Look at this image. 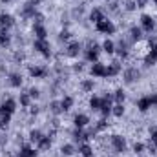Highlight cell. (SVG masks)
<instances>
[{
	"instance_id": "26",
	"label": "cell",
	"mask_w": 157,
	"mask_h": 157,
	"mask_svg": "<svg viewBox=\"0 0 157 157\" xmlns=\"http://www.w3.org/2000/svg\"><path fill=\"white\" fill-rule=\"evenodd\" d=\"M60 110H62V104H60V102H51V112L59 113Z\"/></svg>"
},
{
	"instance_id": "22",
	"label": "cell",
	"mask_w": 157,
	"mask_h": 157,
	"mask_svg": "<svg viewBox=\"0 0 157 157\" xmlns=\"http://www.w3.org/2000/svg\"><path fill=\"white\" fill-rule=\"evenodd\" d=\"M68 53H70V55H77L79 53V44H70V47H68Z\"/></svg>"
},
{
	"instance_id": "10",
	"label": "cell",
	"mask_w": 157,
	"mask_h": 157,
	"mask_svg": "<svg viewBox=\"0 0 157 157\" xmlns=\"http://www.w3.org/2000/svg\"><path fill=\"white\" fill-rule=\"evenodd\" d=\"M35 50H38V51H42V53H47V42L46 40H37L35 42Z\"/></svg>"
},
{
	"instance_id": "11",
	"label": "cell",
	"mask_w": 157,
	"mask_h": 157,
	"mask_svg": "<svg viewBox=\"0 0 157 157\" xmlns=\"http://www.w3.org/2000/svg\"><path fill=\"white\" fill-rule=\"evenodd\" d=\"M119 70H121V66H119L117 62H113L112 66H108V68H106V75H115Z\"/></svg>"
},
{
	"instance_id": "34",
	"label": "cell",
	"mask_w": 157,
	"mask_h": 157,
	"mask_svg": "<svg viewBox=\"0 0 157 157\" xmlns=\"http://www.w3.org/2000/svg\"><path fill=\"white\" fill-rule=\"evenodd\" d=\"M142 148H144V146H142L141 142H137V144L133 146V150H135V152H137V154H141V152H142Z\"/></svg>"
},
{
	"instance_id": "16",
	"label": "cell",
	"mask_w": 157,
	"mask_h": 157,
	"mask_svg": "<svg viewBox=\"0 0 157 157\" xmlns=\"http://www.w3.org/2000/svg\"><path fill=\"white\" fill-rule=\"evenodd\" d=\"M80 152H82V155H84V157H91V155H93L91 148L88 146V144H82V146H80Z\"/></svg>"
},
{
	"instance_id": "14",
	"label": "cell",
	"mask_w": 157,
	"mask_h": 157,
	"mask_svg": "<svg viewBox=\"0 0 157 157\" xmlns=\"http://www.w3.org/2000/svg\"><path fill=\"white\" fill-rule=\"evenodd\" d=\"M38 148L40 150H46V148H50V137H42L38 141Z\"/></svg>"
},
{
	"instance_id": "13",
	"label": "cell",
	"mask_w": 157,
	"mask_h": 157,
	"mask_svg": "<svg viewBox=\"0 0 157 157\" xmlns=\"http://www.w3.org/2000/svg\"><path fill=\"white\" fill-rule=\"evenodd\" d=\"M60 104H62V110H70L71 104H73V99H71V97H66V99H62Z\"/></svg>"
},
{
	"instance_id": "20",
	"label": "cell",
	"mask_w": 157,
	"mask_h": 157,
	"mask_svg": "<svg viewBox=\"0 0 157 157\" xmlns=\"http://www.w3.org/2000/svg\"><path fill=\"white\" fill-rule=\"evenodd\" d=\"M9 122V115L8 113H2V117H0V128H6Z\"/></svg>"
},
{
	"instance_id": "25",
	"label": "cell",
	"mask_w": 157,
	"mask_h": 157,
	"mask_svg": "<svg viewBox=\"0 0 157 157\" xmlns=\"http://www.w3.org/2000/svg\"><path fill=\"white\" fill-rule=\"evenodd\" d=\"M100 104H102V99H99V97H93L91 99V108L97 110V108H100Z\"/></svg>"
},
{
	"instance_id": "32",
	"label": "cell",
	"mask_w": 157,
	"mask_h": 157,
	"mask_svg": "<svg viewBox=\"0 0 157 157\" xmlns=\"http://www.w3.org/2000/svg\"><path fill=\"white\" fill-rule=\"evenodd\" d=\"M132 37L133 38H139L141 37V29L139 28H132Z\"/></svg>"
},
{
	"instance_id": "33",
	"label": "cell",
	"mask_w": 157,
	"mask_h": 157,
	"mask_svg": "<svg viewBox=\"0 0 157 157\" xmlns=\"http://www.w3.org/2000/svg\"><path fill=\"white\" fill-rule=\"evenodd\" d=\"M152 141L157 144V128H152Z\"/></svg>"
},
{
	"instance_id": "18",
	"label": "cell",
	"mask_w": 157,
	"mask_h": 157,
	"mask_svg": "<svg viewBox=\"0 0 157 157\" xmlns=\"http://www.w3.org/2000/svg\"><path fill=\"white\" fill-rule=\"evenodd\" d=\"M91 20H93V22H99V20H102V13H100L99 9H93V11H91Z\"/></svg>"
},
{
	"instance_id": "38",
	"label": "cell",
	"mask_w": 157,
	"mask_h": 157,
	"mask_svg": "<svg viewBox=\"0 0 157 157\" xmlns=\"http://www.w3.org/2000/svg\"><path fill=\"white\" fill-rule=\"evenodd\" d=\"M154 2H157V0H154Z\"/></svg>"
},
{
	"instance_id": "4",
	"label": "cell",
	"mask_w": 157,
	"mask_h": 157,
	"mask_svg": "<svg viewBox=\"0 0 157 157\" xmlns=\"http://www.w3.org/2000/svg\"><path fill=\"white\" fill-rule=\"evenodd\" d=\"M13 112H15V100H6L4 104H2V113H8V115H11Z\"/></svg>"
},
{
	"instance_id": "2",
	"label": "cell",
	"mask_w": 157,
	"mask_h": 157,
	"mask_svg": "<svg viewBox=\"0 0 157 157\" xmlns=\"http://www.w3.org/2000/svg\"><path fill=\"white\" fill-rule=\"evenodd\" d=\"M152 104H157V97H144V99H141V100H139V110L146 112Z\"/></svg>"
},
{
	"instance_id": "27",
	"label": "cell",
	"mask_w": 157,
	"mask_h": 157,
	"mask_svg": "<svg viewBox=\"0 0 157 157\" xmlns=\"http://www.w3.org/2000/svg\"><path fill=\"white\" fill-rule=\"evenodd\" d=\"M62 154H64V155H71V154H73V146H71V144L62 146Z\"/></svg>"
},
{
	"instance_id": "24",
	"label": "cell",
	"mask_w": 157,
	"mask_h": 157,
	"mask_svg": "<svg viewBox=\"0 0 157 157\" xmlns=\"http://www.w3.org/2000/svg\"><path fill=\"white\" fill-rule=\"evenodd\" d=\"M31 75H33V77H42V75H44V70H42V68H33V70H31Z\"/></svg>"
},
{
	"instance_id": "31",
	"label": "cell",
	"mask_w": 157,
	"mask_h": 157,
	"mask_svg": "<svg viewBox=\"0 0 157 157\" xmlns=\"http://www.w3.org/2000/svg\"><path fill=\"white\" fill-rule=\"evenodd\" d=\"M20 104H22V106L29 104V97H28V95H22V97H20Z\"/></svg>"
},
{
	"instance_id": "7",
	"label": "cell",
	"mask_w": 157,
	"mask_h": 157,
	"mask_svg": "<svg viewBox=\"0 0 157 157\" xmlns=\"http://www.w3.org/2000/svg\"><path fill=\"white\" fill-rule=\"evenodd\" d=\"M142 26H144L146 31H152V28H154V20H152V17H148V15L142 17Z\"/></svg>"
},
{
	"instance_id": "15",
	"label": "cell",
	"mask_w": 157,
	"mask_h": 157,
	"mask_svg": "<svg viewBox=\"0 0 157 157\" xmlns=\"http://www.w3.org/2000/svg\"><path fill=\"white\" fill-rule=\"evenodd\" d=\"M18 157H35V152H33L31 148H24L22 152L18 154Z\"/></svg>"
},
{
	"instance_id": "8",
	"label": "cell",
	"mask_w": 157,
	"mask_h": 157,
	"mask_svg": "<svg viewBox=\"0 0 157 157\" xmlns=\"http://www.w3.org/2000/svg\"><path fill=\"white\" fill-rule=\"evenodd\" d=\"M137 77H139V71H137V70H128V71L124 73V79L128 80V82H132V80H135Z\"/></svg>"
},
{
	"instance_id": "35",
	"label": "cell",
	"mask_w": 157,
	"mask_h": 157,
	"mask_svg": "<svg viewBox=\"0 0 157 157\" xmlns=\"http://www.w3.org/2000/svg\"><path fill=\"white\" fill-rule=\"evenodd\" d=\"M146 6V0H137V8H144Z\"/></svg>"
},
{
	"instance_id": "3",
	"label": "cell",
	"mask_w": 157,
	"mask_h": 157,
	"mask_svg": "<svg viewBox=\"0 0 157 157\" xmlns=\"http://www.w3.org/2000/svg\"><path fill=\"white\" fill-rule=\"evenodd\" d=\"M112 142H113V146H115V152H124V139L121 137V135H113V139H112Z\"/></svg>"
},
{
	"instance_id": "28",
	"label": "cell",
	"mask_w": 157,
	"mask_h": 157,
	"mask_svg": "<svg viewBox=\"0 0 157 157\" xmlns=\"http://www.w3.org/2000/svg\"><path fill=\"white\" fill-rule=\"evenodd\" d=\"M102 46H104V50H106L108 53H112V51H113V42H112V40H106V42L102 44Z\"/></svg>"
},
{
	"instance_id": "21",
	"label": "cell",
	"mask_w": 157,
	"mask_h": 157,
	"mask_svg": "<svg viewBox=\"0 0 157 157\" xmlns=\"http://www.w3.org/2000/svg\"><path fill=\"white\" fill-rule=\"evenodd\" d=\"M20 82H22V79H20V75L13 73V75H11V84H13V86H20Z\"/></svg>"
},
{
	"instance_id": "37",
	"label": "cell",
	"mask_w": 157,
	"mask_h": 157,
	"mask_svg": "<svg viewBox=\"0 0 157 157\" xmlns=\"http://www.w3.org/2000/svg\"><path fill=\"white\" fill-rule=\"evenodd\" d=\"M38 2H40V0H31V2H29V4L33 6V4H38Z\"/></svg>"
},
{
	"instance_id": "23",
	"label": "cell",
	"mask_w": 157,
	"mask_h": 157,
	"mask_svg": "<svg viewBox=\"0 0 157 157\" xmlns=\"http://www.w3.org/2000/svg\"><path fill=\"white\" fill-rule=\"evenodd\" d=\"M113 113L117 115V117H121V115L124 113V108H122V104H117V106H113Z\"/></svg>"
},
{
	"instance_id": "30",
	"label": "cell",
	"mask_w": 157,
	"mask_h": 157,
	"mask_svg": "<svg viewBox=\"0 0 157 157\" xmlns=\"http://www.w3.org/2000/svg\"><path fill=\"white\" fill-rule=\"evenodd\" d=\"M115 97H117V100H119V102H122V100H124V91H122V90L115 91Z\"/></svg>"
},
{
	"instance_id": "12",
	"label": "cell",
	"mask_w": 157,
	"mask_h": 157,
	"mask_svg": "<svg viewBox=\"0 0 157 157\" xmlns=\"http://www.w3.org/2000/svg\"><path fill=\"white\" fill-rule=\"evenodd\" d=\"M35 33H37V37H38L40 40H44V38H46V29L42 28V26H38V24H37V26H35Z\"/></svg>"
},
{
	"instance_id": "5",
	"label": "cell",
	"mask_w": 157,
	"mask_h": 157,
	"mask_svg": "<svg viewBox=\"0 0 157 157\" xmlns=\"http://www.w3.org/2000/svg\"><path fill=\"white\" fill-rule=\"evenodd\" d=\"M11 24H13L11 15H0V26H2V28H9Z\"/></svg>"
},
{
	"instance_id": "17",
	"label": "cell",
	"mask_w": 157,
	"mask_h": 157,
	"mask_svg": "<svg viewBox=\"0 0 157 157\" xmlns=\"http://www.w3.org/2000/svg\"><path fill=\"white\" fill-rule=\"evenodd\" d=\"M29 137H31V141H33V142H38L40 139H42V133H40V132H38V130H33V132H31V135H29Z\"/></svg>"
},
{
	"instance_id": "19",
	"label": "cell",
	"mask_w": 157,
	"mask_h": 157,
	"mask_svg": "<svg viewBox=\"0 0 157 157\" xmlns=\"http://www.w3.org/2000/svg\"><path fill=\"white\" fill-rule=\"evenodd\" d=\"M0 44H2V46H8L9 44V37H8V33H6V31L0 33Z\"/></svg>"
},
{
	"instance_id": "29",
	"label": "cell",
	"mask_w": 157,
	"mask_h": 157,
	"mask_svg": "<svg viewBox=\"0 0 157 157\" xmlns=\"http://www.w3.org/2000/svg\"><path fill=\"white\" fill-rule=\"evenodd\" d=\"M82 88H84L86 91H90L91 88H93V82H91V80H86V82H82Z\"/></svg>"
},
{
	"instance_id": "9",
	"label": "cell",
	"mask_w": 157,
	"mask_h": 157,
	"mask_svg": "<svg viewBox=\"0 0 157 157\" xmlns=\"http://www.w3.org/2000/svg\"><path fill=\"white\" fill-rule=\"evenodd\" d=\"M88 121H90V119H88L86 115H77V117H75V124H77L79 128H82V126L88 124Z\"/></svg>"
},
{
	"instance_id": "36",
	"label": "cell",
	"mask_w": 157,
	"mask_h": 157,
	"mask_svg": "<svg viewBox=\"0 0 157 157\" xmlns=\"http://www.w3.org/2000/svg\"><path fill=\"white\" fill-rule=\"evenodd\" d=\"M29 95H31V97H38V90H31Z\"/></svg>"
},
{
	"instance_id": "39",
	"label": "cell",
	"mask_w": 157,
	"mask_h": 157,
	"mask_svg": "<svg viewBox=\"0 0 157 157\" xmlns=\"http://www.w3.org/2000/svg\"><path fill=\"white\" fill-rule=\"evenodd\" d=\"M155 50H157V46H155Z\"/></svg>"
},
{
	"instance_id": "1",
	"label": "cell",
	"mask_w": 157,
	"mask_h": 157,
	"mask_svg": "<svg viewBox=\"0 0 157 157\" xmlns=\"http://www.w3.org/2000/svg\"><path fill=\"white\" fill-rule=\"evenodd\" d=\"M97 29L99 31H104V33H113L115 28H113V24L110 22V20H106V18H102L97 22Z\"/></svg>"
},
{
	"instance_id": "6",
	"label": "cell",
	"mask_w": 157,
	"mask_h": 157,
	"mask_svg": "<svg viewBox=\"0 0 157 157\" xmlns=\"http://www.w3.org/2000/svg\"><path fill=\"white\" fill-rule=\"evenodd\" d=\"M91 73H93V75H100V77H104V75H106V68L102 66V64H93Z\"/></svg>"
}]
</instances>
